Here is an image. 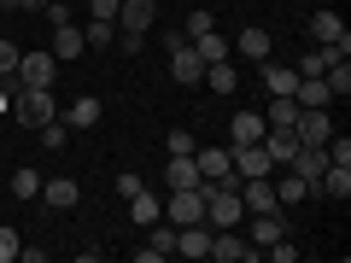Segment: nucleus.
I'll return each mask as SVG.
<instances>
[{
	"instance_id": "f257e3e1",
	"label": "nucleus",
	"mask_w": 351,
	"mask_h": 263,
	"mask_svg": "<svg viewBox=\"0 0 351 263\" xmlns=\"http://www.w3.org/2000/svg\"><path fill=\"white\" fill-rule=\"evenodd\" d=\"M12 117H18L24 129L53 123V117H59V100H53V88H24V82H18V94H12Z\"/></svg>"
},
{
	"instance_id": "f03ea898",
	"label": "nucleus",
	"mask_w": 351,
	"mask_h": 263,
	"mask_svg": "<svg viewBox=\"0 0 351 263\" xmlns=\"http://www.w3.org/2000/svg\"><path fill=\"white\" fill-rule=\"evenodd\" d=\"M205 181V175H199ZM164 223L188 228V223H205V188H176L170 199H164Z\"/></svg>"
},
{
	"instance_id": "7ed1b4c3",
	"label": "nucleus",
	"mask_w": 351,
	"mask_h": 263,
	"mask_svg": "<svg viewBox=\"0 0 351 263\" xmlns=\"http://www.w3.org/2000/svg\"><path fill=\"white\" fill-rule=\"evenodd\" d=\"M205 258H217V263H252V258H258V246L240 240L234 228H211V251H205Z\"/></svg>"
},
{
	"instance_id": "20e7f679",
	"label": "nucleus",
	"mask_w": 351,
	"mask_h": 263,
	"mask_svg": "<svg viewBox=\"0 0 351 263\" xmlns=\"http://www.w3.org/2000/svg\"><path fill=\"white\" fill-rule=\"evenodd\" d=\"M311 36H316V47L351 53V29H346V18H339V12H316V18H311Z\"/></svg>"
},
{
	"instance_id": "39448f33",
	"label": "nucleus",
	"mask_w": 351,
	"mask_h": 263,
	"mask_svg": "<svg viewBox=\"0 0 351 263\" xmlns=\"http://www.w3.org/2000/svg\"><path fill=\"white\" fill-rule=\"evenodd\" d=\"M53 76H59V59L53 53H24L18 59V82L24 88H53Z\"/></svg>"
},
{
	"instance_id": "423d86ee",
	"label": "nucleus",
	"mask_w": 351,
	"mask_h": 263,
	"mask_svg": "<svg viewBox=\"0 0 351 263\" xmlns=\"http://www.w3.org/2000/svg\"><path fill=\"white\" fill-rule=\"evenodd\" d=\"M293 135H299V147H328V140H334V123H328V112L299 105V123H293Z\"/></svg>"
},
{
	"instance_id": "0eeeda50",
	"label": "nucleus",
	"mask_w": 351,
	"mask_h": 263,
	"mask_svg": "<svg viewBox=\"0 0 351 263\" xmlns=\"http://www.w3.org/2000/svg\"><path fill=\"white\" fill-rule=\"evenodd\" d=\"M240 205H246L252 216H258V211H281L276 181H269V175H246V181H240Z\"/></svg>"
},
{
	"instance_id": "6e6552de",
	"label": "nucleus",
	"mask_w": 351,
	"mask_h": 263,
	"mask_svg": "<svg viewBox=\"0 0 351 263\" xmlns=\"http://www.w3.org/2000/svg\"><path fill=\"white\" fill-rule=\"evenodd\" d=\"M170 76H176L182 88H199V76H205V59L193 53V41H182V47L170 53Z\"/></svg>"
},
{
	"instance_id": "1a4fd4ad",
	"label": "nucleus",
	"mask_w": 351,
	"mask_h": 263,
	"mask_svg": "<svg viewBox=\"0 0 351 263\" xmlns=\"http://www.w3.org/2000/svg\"><path fill=\"white\" fill-rule=\"evenodd\" d=\"M152 18H158V0H123L117 6V29H135V36H147Z\"/></svg>"
},
{
	"instance_id": "9d476101",
	"label": "nucleus",
	"mask_w": 351,
	"mask_h": 263,
	"mask_svg": "<svg viewBox=\"0 0 351 263\" xmlns=\"http://www.w3.org/2000/svg\"><path fill=\"white\" fill-rule=\"evenodd\" d=\"M228 47H234L240 53V59H269V53H276V41H269V29H258V24H252V29H240V36L234 41H228Z\"/></svg>"
},
{
	"instance_id": "9b49d317",
	"label": "nucleus",
	"mask_w": 351,
	"mask_h": 263,
	"mask_svg": "<svg viewBox=\"0 0 351 263\" xmlns=\"http://www.w3.org/2000/svg\"><path fill=\"white\" fill-rule=\"evenodd\" d=\"M263 135H269L263 112H234V123H228V147H246V140H263Z\"/></svg>"
},
{
	"instance_id": "f8f14e48",
	"label": "nucleus",
	"mask_w": 351,
	"mask_h": 263,
	"mask_svg": "<svg viewBox=\"0 0 351 263\" xmlns=\"http://www.w3.org/2000/svg\"><path fill=\"white\" fill-rule=\"evenodd\" d=\"M193 164H199L205 181H223V175H234V164H228V147H193Z\"/></svg>"
},
{
	"instance_id": "ddd939ff",
	"label": "nucleus",
	"mask_w": 351,
	"mask_h": 263,
	"mask_svg": "<svg viewBox=\"0 0 351 263\" xmlns=\"http://www.w3.org/2000/svg\"><path fill=\"white\" fill-rule=\"evenodd\" d=\"M170 251H176V223H164V216H158V223H152V240L135 251V258L141 263H158V258H170Z\"/></svg>"
},
{
	"instance_id": "4468645a",
	"label": "nucleus",
	"mask_w": 351,
	"mask_h": 263,
	"mask_svg": "<svg viewBox=\"0 0 351 263\" xmlns=\"http://www.w3.org/2000/svg\"><path fill=\"white\" fill-rule=\"evenodd\" d=\"M41 199H47L53 211H71V205L82 199V188H76L71 175H47V181H41Z\"/></svg>"
},
{
	"instance_id": "2eb2a0df",
	"label": "nucleus",
	"mask_w": 351,
	"mask_h": 263,
	"mask_svg": "<svg viewBox=\"0 0 351 263\" xmlns=\"http://www.w3.org/2000/svg\"><path fill=\"white\" fill-rule=\"evenodd\" d=\"M276 240H287V216L281 211H258L252 216V246H276Z\"/></svg>"
},
{
	"instance_id": "dca6fc26",
	"label": "nucleus",
	"mask_w": 351,
	"mask_h": 263,
	"mask_svg": "<svg viewBox=\"0 0 351 263\" xmlns=\"http://www.w3.org/2000/svg\"><path fill=\"white\" fill-rule=\"evenodd\" d=\"M53 59H82V53H88V41H82V29H76V24H53Z\"/></svg>"
},
{
	"instance_id": "f3484780",
	"label": "nucleus",
	"mask_w": 351,
	"mask_h": 263,
	"mask_svg": "<svg viewBox=\"0 0 351 263\" xmlns=\"http://www.w3.org/2000/svg\"><path fill=\"white\" fill-rule=\"evenodd\" d=\"M199 82L211 88V94H234V88H240V71H234V59H211Z\"/></svg>"
},
{
	"instance_id": "a211bd4d",
	"label": "nucleus",
	"mask_w": 351,
	"mask_h": 263,
	"mask_svg": "<svg viewBox=\"0 0 351 263\" xmlns=\"http://www.w3.org/2000/svg\"><path fill=\"white\" fill-rule=\"evenodd\" d=\"M293 100H299V105H311V112H328V105H334V94H328V82H322V76H299Z\"/></svg>"
},
{
	"instance_id": "6ab92c4d",
	"label": "nucleus",
	"mask_w": 351,
	"mask_h": 263,
	"mask_svg": "<svg viewBox=\"0 0 351 263\" xmlns=\"http://www.w3.org/2000/svg\"><path fill=\"white\" fill-rule=\"evenodd\" d=\"M263 123H269V129H293V123H299V100H293V94H269Z\"/></svg>"
},
{
	"instance_id": "aec40b11",
	"label": "nucleus",
	"mask_w": 351,
	"mask_h": 263,
	"mask_svg": "<svg viewBox=\"0 0 351 263\" xmlns=\"http://www.w3.org/2000/svg\"><path fill=\"white\" fill-rule=\"evenodd\" d=\"M59 117H64V129H94V123H100V100H94V94H82V100H71Z\"/></svg>"
},
{
	"instance_id": "412c9836",
	"label": "nucleus",
	"mask_w": 351,
	"mask_h": 263,
	"mask_svg": "<svg viewBox=\"0 0 351 263\" xmlns=\"http://www.w3.org/2000/svg\"><path fill=\"white\" fill-rule=\"evenodd\" d=\"M164 188H199V164H193V152H188V158H170V164H164Z\"/></svg>"
},
{
	"instance_id": "4be33fe9",
	"label": "nucleus",
	"mask_w": 351,
	"mask_h": 263,
	"mask_svg": "<svg viewBox=\"0 0 351 263\" xmlns=\"http://www.w3.org/2000/svg\"><path fill=\"white\" fill-rule=\"evenodd\" d=\"M263 88H269V94H293V88H299V71L281 64V59H263Z\"/></svg>"
},
{
	"instance_id": "5701e85b",
	"label": "nucleus",
	"mask_w": 351,
	"mask_h": 263,
	"mask_svg": "<svg viewBox=\"0 0 351 263\" xmlns=\"http://www.w3.org/2000/svg\"><path fill=\"white\" fill-rule=\"evenodd\" d=\"M158 216H164V199H152L147 188H141L135 199H129V223H135V228H152Z\"/></svg>"
},
{
	"instance_id": "b1692460",
	"label": "nucleus",
	"mask_w": 351,
	"mask_h": 263,
	"mask_svg": "<svg viewBox=\"0 0 351 263\" xmlns=\"http://www.w3.org/2000/svg\"><path fill=\"white\" fill-rule=\"evenodd\" d=\"M276 199H281V211H287V205H299V199H311V181H304V175H293V170H281Z\"/></svg>"
},
{
	"instance_id": "393cba45",
	"label": "nucleus",
	"mask_w": 351,
	"mask_h": 263,
	"mask_svg": "<svg viewBox=\"0 0 351 263\" xmlns=\"http://www.w3.org/2000/svg\"><path fill=\"white\" fill-rule=\"evenodd\" d=\"M334 59H346V53H339V47H311V53H304L299 64H293V71H299V76H322V71H328Z\"/></svg>"
},
{
	"instance_id": "a878e982",
	"label": "nucleus",
	"mask_w": 351,
	"mask_h": 263,
	"mask_svg": "<svg viewBox=\"0 0 351 263\" xmlns=\"http://www.w3.org/2000/svg\"><path fill=\"white\" fill-rule=\"evenodd\" d=\"M193 53H199V59L211 64V59H228L234 47H228V36H217V29H205V36H193Z\"/></svg>"
},
{
	"instance_id": "bb28decb",
	"label": "nucleus",
	"mask_w": 351,
	"mask_h": 263,
	"mask_svg": "<svg viewBox=\"0 0 351 263\" xmlns=\"http://www.w3.org/2000/svg\"><path fill=\"white\" fill-rule=\"evenodd\" d=\"M82 41H88V47H100V53L117 47V24H112V18H94V24L82 29Z\"/></svg>"
},
{
	"instance_id": "cd10ccee",
	"label": "nucleus",
	"mask_w": 351,
	"mask_h": 263,
	"mask_svg": "<svg viewBox=\"0 0 351 263\" xmlns=\"http://www.w3.org/2000/svg\"><path fill=\"white\" fill-rule=\"evenodd\" d=\"M322 82H328V94H334V100H346V94H351V64L334 59V64L322 71Z\"/></svg>"
},
{
	"instance_id": "c85d7f7f",
	"label": "nucleus",
	"mask_w": 351,
	"mask_h": 263,
	"mask_svg": "<svg viewBox=\"0 0 351 263\" xmlns=\"http://www.w3.org/2000/svg\"><path fill=\"white\" fill-rule=\"evenodd\" d=\"M36 135H41V147H47V152H64V140H71V129H64V117H53V123H41Z\"/></svg>"
},
{
	"instance_id": "c756f323",
	"label": "nucleus",
	"mask_w": 351,
	"mask_h": 263,
	"mask_svg": "<svg viewBox=\"0 0 351 263\" xmlns=\"http://www.w3.org/2000/svg\"><path fill=\"white\" fill-rule=\"evenodd\" d=\"M12 193L18 199H41V175L36 170H12Z\"/></svg>"
},
{
	"instance_id": "7c9ffc66",
	"label": "nucleus",
	"mask_w": 351,
	"mask_h": 263,
	"mask_svg": "<svg viewBox=\"0 0 351 263\" xmlns=\"http://www.w3.org/2000/svg\"><path fill=\"white\" fill-rule=\"evenodd\" d=\"M193 147H199V140H193L188 129H170V135H164V152H170V158H188Z\"/></svg>"
},
{
	"instance_id": "2f4dec72",
	"label": "nucleus",
	"mask_w": 351,
	"mask_h": 263,
	"mask_svg": "<svg viewBox=\"0 0 351 263\" xmlns=\"http://www.w3.org/2000/svg\"><path fill=\"white\" fill-rule=\"evenodd\" d=\"M18 59H24V47L0 36V76H18Z\"/></svg>"
},
{
	"instance_id": "473e14b6",
	"label": "nucleus",
	"mask_w": 351,
	"mask_h": 263,
	"mask_svg": "<svg viewBox=\"0 0 351 263\" xmlns=\"http://www.w3.org/2000/svg\"><path fill=\"white\" fill-rule=\"evenodd\" d=\"M141 188H147V181H141L135 170H123V175H117V181H112V193H117V199H135Z\"/></svg>"
},
{
	"instance_id": "72a5a7b5",
	"label": "nucleus",
	"mask_w": 351,
	"mask_h": 263,
	"mask_svg": "<svg viewBox=\"0 0 351 263\" xmlns=\"http://www.w3.org/2000/svg\"><path fill=\"white\" fill-rule=\"evenodd\" d=\"M205 29H217V12H188V29H182V36H205Z\"/></svg>"
},
{
	"instance_id": "f704fd0d",
	"label": "nucleus",
	"mask_w": 351,
	"mask_h": 263,
	"mask_svg": "<svg viewBox=\"0 0 351 263\" xmlns=\"http://www.w3.org/2000/svg\"><path fill=\"white\" fill-rule=\"evenodd\" d=\"M18 246H24V240H18L12 228H0V263H12V258H18Z\"/></svg>"
},
{
	"instance_id": "c9c22d12",
	"label": "nucleus",
	"mask_w": 351,
	"mask_h": 263,
	"mask_svg": "<svg viewBox=\"0 0 351 263\" xmlns=\"http://www.w3.org/2000/svg\"><path fill=\"white\" fill-rule=\"evenodd\" d=\"M147 47V36H135V29H117V53H141Z\"/></svg>"
},
{
	"instance_id": "e433bc0d",
	"label": "nucleus",
	"mask_w": 351,
	"mask_h": 263,
	"mask_svg": "<svg viewBox=\"0 0 351 263\" xmlns=\"http://www.w3.org/2000/svg\"><path fill=\"white\" fill-rule=\"evenodd\" d=\"M117 6H123V0H88V12H94V18H112V24H117Z\"/></svg>"
},
{
	"instance_id": "4c0bfd02",
	"label": "nucleus",
	"mask_w": 351,
	"mask_h": 263,
	"mask_svg": "<svg viewBox=\"0 0 351 263\" xmlns=\"http://www.w3.org/2000/svg\"><path fill=\"white\" fill-rule=\"evenodd\" d=\"M269 258H276V263H293V258H299V246H287V240H276V246H269Z\"/></svg>"
},
{
	"instance_id": "58836bf2",
	"label": "nucleus",
	"mask_w": 351,
	"mask_h": 263,
	"mask_svg": "<svg viewBox=\"0 0 351 263\" xmlns=\"http://www.w3.org/2000/svg\"><path fill=\"white\" fill-rule=\"evenodd\" d=\"M53 0H18V12H47Z\"/></svg>"
},
{
	"instance_id": "ea45409f",
	"label": "nucleus",
	"mask_w": 351,
	"mask_h": 263,
	"mask_svg": "<svg viewBox=\"0 0 351 263\" xmlns=\"http://www.w3.org/2000/svg\"><path fill=\"white\" fill-rule=\"evenodd\" d=\"M6 105H12V100H6V94H0V112H6Z\"/></svg>"
},
{
	"instance_id": "a19ab883",
	"label": "nucleus",
	"mask_w": 351,
	"mask_h": 263,
	"mask_svg": "<svg viewBox=\"0 0 351 263\" xmlns=\"http://www.w3.org/2000/svg\"><path fill=\"white\" fill-rule=\"evenodd\" d=\"M0 36H6V18H0Z\"/></svg>"
},
{
	"instance_id": "79ce46f5",
	"label": "nucleus",
	"mask_w": 351,
	"mask_h": 263,
	"mask_svg": "<svg viewBox=\"0 0 351 263\" xmlns=\"http://www.w3.org/2000/svg\"><path fill=\"white\" fill-rule=\"evenodd\" d=\"M64 6H76V0H64Z\"/></svg>"
}]
</instances>
